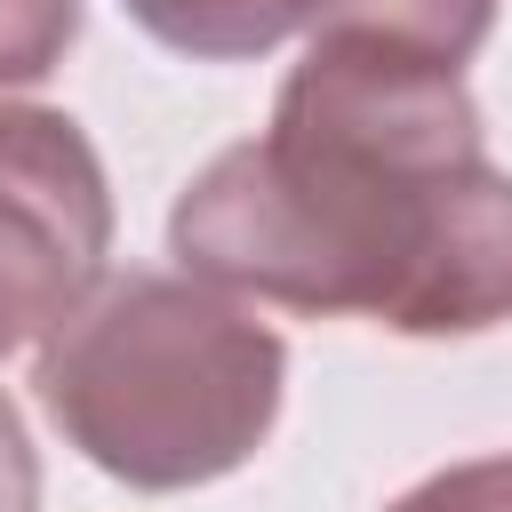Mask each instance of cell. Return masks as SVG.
Returning <instances> with one entry per match:
<instances>
[{"label": "cell", "instance_id": "cell-1", "mask_svg": "<svg viewBox=\"0 0 512 512\" xmlns=\"http://www.w3.org/2000/svg\"><path fill=\"white\" fill-rule=\"evenodd\" d=\"M168 248L248 304L480 336L512 320V168L488 160L464 64L312 32L272 128L176 192Z\"/></svg>", "mask_w": 512, "mask_h": 512}, {"label": "cell", "instance_id": "cell-2", "mask_svg": "<svg viewBox=\"0 0 512 512\" xmlns=\"http://www.w3.org/2000/svg\"><path fill=\"white\" fill-rule=\"evenodd\" d=\"M32 384L64 448L144 496H176L272 440L288 344L200 272H104L40 336Z\"/></svg>", "mask_w": 512, "mask_h": 512}, {"label": "cell", "instance_id": "cell-3", "mask_svg": "<svg viewBox=\"0 0 512 512\" xmlns=\"http://www.w3.org/2000/svg\"><path fill=\"white\" fill-rule=\"evenodd\" d=\"M112 256V184L56 104H0V360L40 344Z\"/></svg>", "mask_w": 512, "mask_h": 512}, {"label": "cell", "instance_id": "cell-4", "mask_svg": "<svg viewBox=\"0 0 512 512\" xmlns=\"http://www.w3.org/2000/svg\"><path fill=\"white\" fill-rule=\"evenodd\" d=\"M120 8L176 56L240 64V56H272L288 32H304L320 0H120Z\"/></svg>", "mask_w": 512, "mask_h": 512}, {"label": "cell", "instance_id": "cell-5", "mask_svg": "<svg viewBox=\"0 0 512 512\" xmlns=\"http://www.w3.org/2000/svg\"><path fill=\"white\" fill-rule=\"evenodd\" d=\"M312 32H368L440 64H472L480 40L496 32V0H320Z\"/></svg>", "mask_w": 512, "mask_h": 512}, {"label": "cell", "instance_id": "cell-6", "mask_svg": "<svg viewBox=\"0 0 512 512\" xmlns=\"http://www.w3.org/2000/svg\"><path fill=\"white\" fill-rule=\"evenodd\" d=\"M80 40V0H0V88H32Z\"/></svg>", "mask_w": 512, "mask_h": 512}, {"label": "cell", "instance_id": "cell-7", "mask_svg": "<svg viewBox=\"0 0 512 512\" xmlns=\"http://www.w3.org/2000/svg\"><path fill=\"white\" fill-rule=\"evenodd\" d=\"M384 512H512V448L504 456H464V464L416 480L408 496H392Z\"/></svg>", "mask_w": 512, "mask_h": 512}, {"label": "cell", "instance_id": "cell-8", "mask_svg": "<svg viewBox=\"0 0 512 512\" xmlns=\"http://www.w3.org/2000/svg\"><path fill=\"white\" fill-rule=\"evenodd\" d=\"M0 512H40V456L8 392H0Z\"/></svg>", "mask_w": 512, "mask_h": 512}]
</instances>
